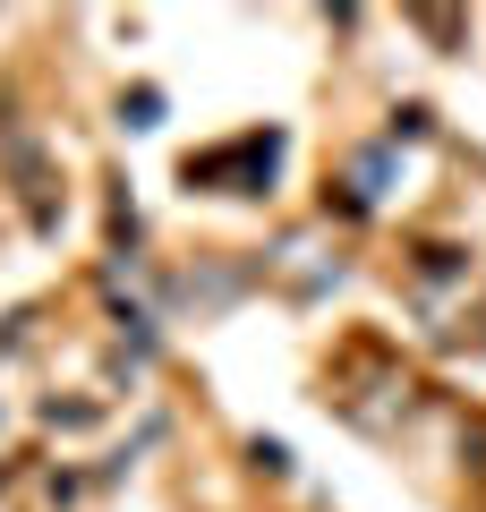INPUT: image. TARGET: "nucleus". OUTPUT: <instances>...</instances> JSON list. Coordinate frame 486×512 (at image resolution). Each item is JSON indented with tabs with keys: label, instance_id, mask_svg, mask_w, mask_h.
Instances as JSON below:
<instances>
[{
	"label": "nucleus",
	"instance_id": "f257e3e1",
	"mask_svg": "<svg viewBox=\"0 0 486 512\" xmlns=\"http://www.w3.org/2000/svg\"><path fill=\"white\" fill-rule=\"evenodd\" d=\"M324 402L342 410L350 427H367V436H393L418 410V376H410V359H401L384 333H350V342L324 359Z\"/></svg>",
	"mask_w": 486,
	"mask_h": 512
},
{
	"label": "nucleus",
	"instance_id": "f03ea898",
	"mask_svg": "<svg viewBox=\"0 0 486 512\" xmlns=\"http://www.w3.org/2000/svg\"><path fill=\"white\" fill-rule=\"evenodd\" d=\"M478 265H469V248H410V299H418V316H435V325H461L469 316V299H478Z\"/></svg>",
	"mask_w": 486,
	"mask_h": 512
},
{
	"label": "nucleus",
	"instance_id": "7ed1b4c3",
	"mask_svg": "<svg viewBox=\"0 0 486 512\" xmlns=\"http://www.w3.org/2000/svg\"><path fill=\"white\" fill-rule=\"evenodd\" d=\"M0 163H9V180H18V197H26V214L35 222H52V163H43V146H35V128H18L9 111H0Z\"/></svg>",
	"mask_w": 486,
	"mask_h": 512
}]
</instances>
